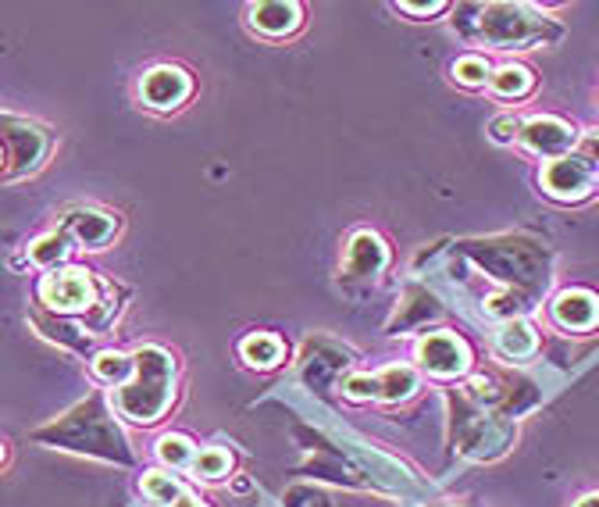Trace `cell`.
<instances>
[{
	"label": "cell",
	"instance_id": "cell-23",
	"mask_svg": "<svg viewBox=\"0 0 599 507\" xmlns=\"http://www.w3.org/2000/svg\"><path fill=\"white\" fill-rule=\"evenodd\" d=\"M513 132H518V122H513V118H496V122H492V137L496 140H510Z\"/></svg>",
	"mask_w": 599,
	"mask_h": 507
},
{
	"label": "cell",
	"instance_id": "cell-26",
	"mask_svg": "<svg viewBox=\"0 0 599 507\" xmlns=\"http://www.w3.org/2000/svg\"><path fill=\"white\" fill-rule=\"evenodd\" d=\"M575 507H599V494H592V497H586V500H578Z\"/></svg>",
	"mask_w": 599,
	"mask_h": 507
},
{
	"label": "cell",
	"instance_id": "cell-20",
	"mask_svg": "<svg viewBox=\"0 0 599 507\" xmlns=\"http://www.w3.org/2000/svg\"><path fill=\"white\" fill-rule=\"evenodd\" d=\"M193 468L200 471V476L218 479V476H226V471H229V454L218 450V447H208V450H200V458L193 461Z\"/></svg>",
	"mask_w": 599,
	"mask_h": 507
},
{
	"label": "cell",
	"instance_id": "cell-5",
	"mask_svg": "<svg viewBox=\"0 0 599 507\" xmlns=\"http://www.w3.org/2000/svg\"><path fill=\"white\" fill-rule=\"evenodd\" d=\"M40 297L54 311H82V308H90L93 290H90V279H86V272H58V276L43 279Z\"/></svg>",
	"mask_w": 599,
	"mask_h": 507
},
{
	"label": "cell",
	"instance_id": "cell-25",
	"mask_svg": "<svg viewBox=\"0 0 599 507\" xmlns=\"http://www.w3.org/2000/svg\"><path fill=\"white\" fill-rule=\"evenodd\" d=\"M171 507H200V500H193V497H179Z\"/></svg>",
	"mask_w": 599,
	"mask_h": 507
},
{
	"label": "cell",
	"instance_id": "cell-11",
	"mask_svg": "<svg viewBox=\"0 0 599 507\" xmlns=\"http://www.w3.org/2000/svg\"><path fill=\"white\" fill-rule=\"evenodd\" d=\"M68 232H72L79 243L97 247L114 232V222L108 215H97V211H76L72 218H68Z\"/></svg>",
	"mask_w": 599,
	"mask_h": 507
},
{
	"label": "cell",
	"instance_id": "cell-12",
	"mask_svg": "<svg viewBox=\"0 0 599 507\" xmlns=\"http://www.w3.org/2000/svg\"><path fill=\"white\" fill-rule=\"evenodd\" d=\"M536 344H539L536 332L525 322H510V326H503L500 336H496V350L510 361H521V358H528V354H536Z\"/></svg>",
	"mask_w": 599,
	"mask_h": 507
},
{
	"label": "cell",
	"instance_id": "cell-1",
	"mask_svg": "<svg viewBox=\"0 0 599 507\" xmlns=\"http://www.w3.org/2000/svg\"><path fill=\"white\" fill-rule=\"evenodd\" d=\"M132 368H136V379L126 382L122 390H114V408L126 418L140 421V426H150L171 404V361L164 350L143 347L132 358Z\"/></svg>",
	"mask_w": 599,
	"mask_h": 507
},
{
	"label": "cell",
	"instance_id": "cell-15",
	"mask_svg": "<svg viewBox=\"0 0 599 507\" xmlns=\"http://www.w3.org/2000/svg\"><path fill=\"white\" fill-rule=\"evenodd\" d=\"M379 379V397L386 400H403L415 394V386H418V376L410 368H386L382 376H375Z\"/></svg>",
	"mask_w": 599,
	"mask_h": 507
},
{
	"label": "cell",
	"instance_id": "cell-10",
	"mask_svg": "<svg viewBox=\"0 0 599 507\" xmlns=\"http://www.w3.org/2000/svg\"><path fill=\"white\" fill-rule=\"evenodd\" d=\"M253 29L268 32V37H286V32H293L300 26V8L297 4H257L253 11Z\"/></svg>",
	"mask_w": 599,
	"mask_h": 507
},
{
	"label": "cell",
	"instance_id": "cell-2",
	"mask_svg": "<svg viewBox=\"0 0 599 507\" xmlns=\"http://www.w3.org/2000/svg\"><path fill=\"white\" fill-rule=\"evenodd\" d=\"M546 32V19H536L528 8L518 4H492L482 8V19H478V37L496 43L500 50L507 47H521V43H532Z\"/></svg>",
	"mask_w": 599,
	"mask_h": 507
},
{
	"label": "cell",
	"instance_id": "cell-22",
	"mask_svg": "<svg viewBox=\"0 0 599 507\" xmlns=\"http://www.w3.org/2000/svg\"><path fill=\"white\" fill-rule=\"evenodd\" d=\"M347 394L353 397V400H365V397H379V379H368V376H357V379H350L347 382Z\"/></svg>",
	"mask_w": 599,
	"mask_h": 507
},
{
	"label": "cell",
	"instance_id": "cell-6",
	"mask_svg": "<svg viewBox=\"0 0 599 507\" xmlns=\"http://www.w3.org/2000/svg\"><path fill=\"white\" fill-rule=\"evenodd\" d=\"M525 143L536 150L542 158H563L568 150L575 147V129L568 122H560V118H532V122L525 126Z\"/></svg>",
	"mask_w": 599,
	"mask_h": 507
},
{
	"label": "cell",
	"instance_id": "cell-8",
	"mask_svg": "<svg viewBox=\"0 0 599 507\" xmlns=\"http://www.w3.org/2000/svg\"><path fill=\"white\" fill-rule=\"evenodd\" d=\"M553 318L563 329H592L599 322V297L589 290H568L553 304Z\"/></svg>",
	"mask_w": 599,
	"mask_h": 507
},
{
	"label": "cell",
	"instance_id": "cell-27",
	"mask_svg": "<svg viewBox=\"0 0 599 507\" xmlns=\"http://www.w3.org/2000/svg\"><path fill=\"white\" fill-rule=\"evenodd\" d=\"M0 461H4V450H0Z\"/></svg>",
	"mask_w": 599,
	"mask_h": 507
},
{
	"label": "cell",
	"instance_id": "cell-19",
	"mask_svg": "<svg viewBox=\"0 0 599 507\" xmlns=\"http://www.w3.org/2000/svg\"><path fill=\"white\" fill-rule=\"evenodd\" d=\"M93 371L104 382H122L129 371H132V361L129 358H122V354H100L97 358V365H93Z\"/></svg>",
	"mask_w": 599,
	"mask_h": 507
},
{
	"label": "cell",
	"instance_id": "cell-17",
	"mask_svg": "<svg viewBox=\"0 0 599 507\" xmlns=\"http://www.w3.org/2000/svg\"><path fill=\"white\" fill-rule=\"evenodd\" d=\"M143 494L153 500V504H176L182 497V486L171 479V476H161V471H150L143 479Z\"/></svg>",
	"mask_w": 599,
	"mask_h": 507
},
{
	"label": "cell",
	"instance_id": "cell-24",
	"mask_svg": "<svg viewBox=\"0 0 599 507\" xmlns=\"http://www.w3.org/2000/svg\"><path fill=\"white\" fill-rule=\"evenodd\" d=\"M400 11H407V14H439V11H447V4H442V0H436V4H400Z\"/></svg>",
	"mask_w": 599,
	"mask_h": 507
},
{
	"label": "cell",
	"instance_id": "cell-3",
	"mask_svg": "<svg viewBox=\"0 0 599 507\" xmlns=\"http://www.w3.org/2000/svg\"><path fill=\"white\" fill-rule=\"evenodd\" d=\"M592 182H596V172L578 155H563L542 168L546 193L557 200H581L592 190Z\"/></svg>",
	"mask_w": 599,
	"mask_h": 507
},
{
	"label": "cell",
	"instance_id": "cell-18",
	"mask_svg": "<svg viewBox=\"0 0 599 507\" xmlns=\"http://www.w3.org/2000/svg\"><path fill=\"white\" fill-rule=\"evenodd\" d=\"M453 79L460 82V87H486L489 79V64L482 58H460L453 64Z\"/></svg>",
	"mask_w": 599,
	"mask_h": 507
},
{
	"label": "cell",
	"instance_id": "cell-28",
	"mask_svg": "<svg viewBox=\"0 0 599 507\" xmlns=\"http://www.w3.org/2000/svg\"><path fill=\"white\" fill-rule=\"evenodd\" d=\"M0 161H4V155H0Z\"/></svg>",
	"mask_w": 599,
	"mask_h": 507
},
{
	"label": "cell",
	"instance_id": "cell-7",
	"mask_svg": "<svg viewBox=\"0 0 599 507\" xmlns=\"http://www.w3.org/2000/svg\"><path fill=\"white\" fill-rule=\"evenodd\" d=\"M140 93L150 108L168 111V108H179L182 100L190 97V79H186V72H179V69H153V72H147Z\"/></svg>",
	"mask_w": 599,
	"mask_h": 507
},
{
	"label": "cell",
	"instance_id": "cell-9",
	"mask_svg": "<svg viewBox=\"0 0 599 507\" xmlns=\"http://www.w3.org/2000/svg\"><path fill=\"white\" fill-rule=\"evenodd\" d=\"M382 265H386V243L375 232H357L347 258L350 276H379Z\"/></svg>",
	"mask_w": 599,
	"mask_h": 507
},
{
	"label": "cell",
	"instance_id": "cell-14",
	"mask_svg": "<svg viewBox=\"0 0 599 507\" xmlns=\"http://www.w3.org/2000/svg\"><path fill=\"white\" fill-rule=\"evenodd\" d=\"M489 82L500 97H525L528 90H532V72L521 69V64H507V69L489 76Z\"/></svg>",
	"mask_w": 599,
	"mask_h": 507
},
{
	"label": "cell",
	"instance_id": "cell-13",
	"mask_svg": "<svg viewBox=\"0 0 599 507\" xmlns=\"http://www.w3.org/2000/svg\"><path fill=\"white\" fill-rule=\"evenodd\" d=\"M243 358L253 368H276L282 361V344L276 340V336L257 332V336H250V340H243Z\"/></svg>",
	"mask_w": 599,
	"mask_h": 507
},
{
	"label": "cell",
	"instance_id": "cell-16",
	"mask_svg": "<svg viewBox=\"0 0 599 507\" xmlns=\"http://www.w3.org/2000/svg\"><path fill=\"white\" fill-rule=\"evenodd\" d=\"M158 454H161V461L171 468H190L197 461V447L186 436H164L158 444Z\"/></svg>",
	"mask_w": 599,
	"mask_h": 507
},
{
	"label": "cell",
	"instance_id": "cell-21",
	"mask_svg": "<svg viewBox=\"0 0 599 507\" xmlns=\"http://www.w3.org/2000/svg\"><path fill=\"white\" fill-rule=\"evenodd\" d=\"M68 254V236H43V240L32 247V261L37 265H54Z\"/></svg>",
	"mask_w": 599,
	"mask_h": 507
},
{
	"label": "cell",
	"instance_id": "cell-4",
	"mask_svg": "<svg viewBox=\"0 0 599 507\" xmlns=\"http://www.w3.org/2000/svg\"><path fill=\"white\" fill-rule=\"evenodd\" d=\"M418 358L432 376H460L468 368V347L453 332H432L418 344Z\"/></svg>",
	"mask_w": 599,
	"mask_h": 507
}]
</instances>
